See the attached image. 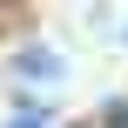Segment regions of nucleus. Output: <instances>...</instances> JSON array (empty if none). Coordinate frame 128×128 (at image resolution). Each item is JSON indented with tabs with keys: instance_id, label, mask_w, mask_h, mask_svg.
I'll use <instances>...</instances> for the list:
<instances>
[{
	"instance_id": "nucleus-1",
	"label": "nucleus",
	"mask_w": 128,
	"mask_h": 128,
	"mask_svg": "<svg viewBox=\"0 0 128 128\" xmlns=\"http://www.w3.org/2000/svg\"><path fill=\"white\" fill-rule=\"evenodd\" d=\"M20 74H34V81H54V74H61V61H54L47 47H27V54H20Z\"/></svg>"
},
{
	"instance_id": "nucleus-2",
	"label": "nucleus",
	"mask_w": 128,
	"mask_h": 128,
	"mask_svg": "<svg viewBox=\"0 0 128 128\" xmlns=\"http://www.w3.org/2000/svg\"><path fill=\"white\" fill-rule=\"evenodd\" d=\"M14 128H34V122H14Z\"/></svg>"
}]
</instances>
